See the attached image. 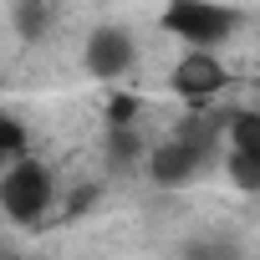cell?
<instances>
[{"label":"cell","instance_id":"obj_2","mask_svg":"<svg viewBox=\"0 0 260 260\" xmlns=\"http://www.w3.org/2000/svg\"><path fill=\"white\" fill-rule=\"evenodd\" d=\"M240 26V11L219 6V0H169L164 6V31L179 36L184 46H204V51H219Z\"/></svg>","mask_w":260,"mask_h":260},{"label":"cell","instance_id":"obj_12","mask_svg":"<svg viewBox=\"0 0 260 260\" xmlns=\"http://www.w3.org/2000/svg\"><path fill=\"white\" fill-rule=\"evenodd\" d=\"M6 260H21V255H6Z\"/></svg>","mask_w":260,"mask_h":260},{"label":"cell","instance_id":"obj_1","mask_svg":"<svg viewBox=\"0 0 260 260\" xmlns=\"http://www.w3.org/2000/svg\"><path fill=\"white\" fill-rule=\"evenodd\" d=\"M0 204L16 224H41L46 209L56 204V174L41 164V158H11L6 179H0Z\"/></svg>","mask_w":260,"mask_h":260},{"label":"cell","instance_id":"obj_4","mask_svg":"<svg viewBox=\"0 0 260 260\" xmlns=\"http://www.w3.org/2000/svg\"><path fill=\"white\" fill-rule=\"evenodd\" d=\"M204 148H209V127H204V133H199V127H189V133H179L174 143H164V148L148 158L153 184H164V189L189 184V179L199 174V164H204Z\"/></svg>","mask_w":260,"mask_h":260},{"label":"cell","instance_id":"obj_7","mask_svg":"<svg viewBox=\"0 0 260 260\" xmlns=\"http://www.w3.org/2000/svg\"><path fill=\"white\" fill-rule=\"evenodd\" d=\"M184 260H245V250L224 235H199V240L184 245Z\"/></svg>","mask_w":260,"mask_h":260},{"label":"cell","instance_id":"obj_5","mask_svg":"<svg viewBox=\"0 0 260 260\" xmlns=\"http://www.w3.org/2000/svg\"><path fill=\"white\" fill-rule=\"evenodd\" d=\"M224 87H230V72H224V61H219L214 51L189 46V51L179 56V67H174V92H179L184 102H209V97H219Z\"/></svg>","mask_w":260,"mask_h":260},{"label":"cell","instance_id":"obj_8","mask_svg":"<svg viewBox=\"0 0 260 260\" xmlns=\"http://www.w3.org/2000/svg\"><path fill=\"white\" fill-rule=\"evenodd\" d=\"M224 164H230V179H235V189H245V194H260V153H224Z\"/></svg>","mask_w":260,"mask_h":260},{"label":"cell","instance_id":"obj_10","mask_svg":"<svg viewBox=\"0 0 260 260\" xmlns=\"http://www.w3.org/2000/svg\"><path fill=\"white\" fill-rule=\"evenodd\" d=\"M133 112H138V97H112V102H107L112 127H127V122H133Z\"/></svg>","mask_w":260,"mask_h":260},{"label":"cell","instance_id":"obj_11","mask_svg":"<svg viewBox=\"0 0 260 260\" xmlns=\"http://www.w3.org/2000/svg\"><path fill=\"white\" fill-rule=\"evenodd\" d=\"M133 153H138V138H133V133H112V158H122V164H127Z\"/></svg>","mask_w":260,"mask_h":260},{"label":"cell","instance_id":"obj_9","mask_svg":"<svg viewBox=\"0 0 260 260\" xmlns=\"http://www.w3.org/2000/svg\"><path fill=\"white\" fill-rule=\"evenodd\" d=\"M0 153L6 158H26V127L16 112H0Z\"/></svg>","mask_w":260,"mask_h":260},{"label":"cell","instance_id":"obj_6","mask_svg":"<svg viewBox=\"0 0 260 260\" xmlns=\"http://www.w3.org/2000/svg\"><path fill=\"white\" fill-rule=\"evenodd\" d=\"M224 138H230V153H260V112L255 107L235 112L230 127H224Z\"/></svg>","mask_w":260,"mask_h":260},{"label":"cell","instance_id":"obj_3","mask_svg":"<svg viewBox=\"0 0 260 260\" xmlns=\"http://www.w3.org/2000/svg\"><path fill=\"white\" fill-rule=\"evenodd\" d=\"M133 61H138V41H133V31H122V26H97V31L87 36V46H82V67H87V77H97V82L127 77Z\"/></svg>","mask_w":260,"mask_h":260}]
</instances>
